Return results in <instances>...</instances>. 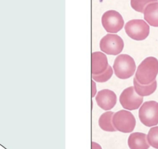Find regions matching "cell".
<instances>
[{
  "mask_svg": "<svg viewBox=\"0 0 158 149\" xmlns=\"http://www.w3.org/2000/svg\"><path fill=\"white\" fill-rule=\"evenodd\" d=\"M113 74L112 67L109 65L107 70L99 74H92V78L94 81L98 83H104L108 81Z\"/></svg>",
  "mask_w": 158,
  "mask_h": 149,
  "instance_id": "e0dca14e",
  "label": "cell"
},
{
  "mask_svg": "<svg viewBox=\"0 0 158 149\" xmlns=\"http://www.w3.org/2000/svg\"><path fill=\"white\" fill-rule=\"evenodd\" d=\"M144 18L149 25L158 27V2L149 4L144 10Z\"/></svg>",
  "mask_w": 158,
  "mask_h": 149,
  "instance_id": "7c38bea8",
  "label": "cell"
},
{
  "mask_svg": "<svg viewBox=\"0 0 158 149\" xmlns=\"http://www.w3.org/2000/svg\"><path fill=\"white\" fill-rule=\"evenodd\" d=\"M109 66L106 55L101 52H94L91 54L92 74H99L105 71Z\"/></svg>",
  "mask_w": 158,
  "mask_h": 149,
  "instance_id": "30bf717a",
  "label": "cell"
},
{
  "mask_svg": "<svg viewBox=\"0 0 158 149\" xmlns=\"http://www.w3.org/2000/svg\"><path fill=\"white\" fill-rule=\"evenodd\" d=\"M134 89L137 94L141 97L148 96L153 94L157 88V81L155 80L149 84H139L135 77L133 78Z\"/></svg>",
  "mask_w": 158,
  "mask_h": 149,
  "instance_id": "4fadbf2b",
  "label": "cell"
},
{
  "mask_svg": "<svg viewBox=\"0 0 158 149\" xmlns=\"http://www.w3.org/2000/svg\"><path fill=\"white\" fill-rule=\"evenodd\" d=\"M92 83V97H94L96 94V87L94 81L93 80Z\"/></svg>",
  "mask_w": 158,
  "mask_h": 149,
  "instance_id": "ac0fdd59",
  "label": "cell"
},
{
  "mask_svg": "<svg viewBox=\"0 0 158 149\" xmlns=\"http://www.w3.org/2000/svg\"><path fill=\"white\" fill-rule=\"evenodd\" d=\"M124 28L127 35L136 41L145 39L149 34V26L141 19L129 20L125 24Z\"/></svg>",
  "mask_w": 158,
  "mask_h": 149,
  "instance_id": "5b68a950",
  "label": "cell"
},
{
  "mask_svg": "<svg viewBox=\"0 0 158 149\" xmlns=\"http://www.w3.org/2000/svg\"><path fill=\"white\" fill-rule=\"evenodd\" d=\"M147 140L150 146L158 149V126L151 127L147 135Z\"/></svg>",
  "mask_w": 158,
  "mask_h": 149,
  "instance_id": "9a60e30c",
  "label": "cell"
},
{
  "mask_svg": "<svg viewBox=\"0 0 158 149\" xmlns=\"http://www.w3.org/2000/svg\"><path fill=\"white\" fill-rule=\"evenodd\" d=\"M112 111H106L102 113L98 120V124L101 129L107 132H115L117 130L113 126L112 119L114 115Z\"/></svg>",
  "mask_w": 158,
  "mask_h": 149,
  "instance_id": "5bb4252c",
  "label": "cell"
},
{
  "mask_svg": "<svg viewBox=\"0 0 158 149\" xmlns=\"http://www.w3.org/2000/svg\"><path fill=\"white\" fill-rule=\"evenodd\" d=\"M101 22L105 30L110 33L118 32L124 25L122 16L118 12L114 10H109L104 12L102 15Z\"/></svg>",
  "mask_w": 158,
  "mask_h": 149,
  "instance_id": "52a82bcc",
  "label": "cell"
},
{
  "mask_svg": "<svg viewBox=\"0 0 158 149\" xmlns=\"http://www.w3.org/2000/svg\"><path fill=\"white\" fill-rule=\"evenodd\" d=\"M91 149H102L100 145L97 143L96 142H92L91 143Z\"/></svg>",
  "mask_w": 158,
  "mask_h": 149,
  "instance_id": "d6986e66",
  "label": "cell"
},
{
  "mask_svg": "<svg viewBox=\"0 0 158 149\" xmlns=\"http://www.w3.org/2000/svg\"><path fill=\"white\" fill-rule=\"evenodd\" d=\"M95 100L101 108L104 110H110L116 104L117 96L111 90L102 89L98 92Z\"/></svg>",
  "mask_w": 158,
  "mask_h": 149,
  "instance_id": "9c48e42d",
  "label": "cell"
},
{
  "mask_svg": "<svg viewBox=\"0 0 158 149\" xmlns=\"http://www.w3.org/2000/svg\"><path fill=\"white\" fill-rule=\"evenodd\" d=\"M138 116L140 121L146 126L152 127L158 124V102L151 100L141 106Z\"/></svg>",
  "mask_w": 158,
  "mask_h": 149,
  "instance_id": "277c9868",
  "label": "cell"
},
{
  "mask_svg": "<svg viewBox=\"0 0 158 149\" xmlns=\"http://www.w3.org/2000/svg\"><path fill=\"white\" fill-rule=\"evenodd\" d=\"M119 101L122 107L128 110L138 109L143 101V97L136 94L134 87L125 89L121 93Z\"/></svg>",
  "mask_w": 158,
  "mask_h": 149,
  "instance_id": "ba28073f",
  "label": "cell"
},
{
  "mask_svg": "<svg viewBox=\"0 0 158 149\" xmlns=\"http://www.w3.org/2000/svg\"><path fill=\"white\" fill-rule=\"evenodd\" d=\"M112 122L117 131L123 133L132 132L136 125L135 118L133 114L123 110H119L114 114Z\"/></svg>",
  "mask_w": 158,
  "mask_h": 149,
  "instance_id": "3957f363",
  "label": "cell"
},
{
  "mask_svg": "<svg viewBox=\"0 0 158 149\" xmlns=\"http://www.w3.org/2000/svg\"><path fill=\"white\" fill-rule=\"evenodd\" d=\"M113 68L117 78L125 79L133 75L136 70V64L134 59L129 55L120 54L115 58Z\"/></svg>",
  "mask_w": 158,
  "mask_h": 149,
  "instance_id": "7a4b0ae2",
  "label": "cell"
},
{
  "mask_svg": "<svg viewBox=\"0 0 158 149\" xmlns=\"http://www.w3.org/2000/svg\"><path fill=\"white\" fill-rule=\"evenodd\" d=\"M157 2V0H131V7L136 11L143 13L146 7L151 2Z\"/></svg>",
  "mask_w": 158,
  "mask_h": 149,
  "instance_id": "2e32d148",
  "label": "cell"
},
{
  "mask_svg": "<svg viewBox=\"0 0 158 149\" xmlns=\"http://www.w3.org/2000/svg\"><path fill=\"white\" fill-rule=\"evenodd\" d=\"M128 145L130 149H148L149 144L146 134L142 132H133L128 139Z\"/></svg>",
  "mask_w": 158,
  "mask_h": 149,
  "instance_id": "8fae6325",
  "label": "cell"
},
{
  "mask_svg": "<svg viewBox=\"0 0 158 149\" xmlns=\"http://www.w3.org/2000/svg\"><path fill=\"white\" fill-rule=\"evenodd\" d=\"M158 74V60L154 57H148L138 65L135 73V78L141 84H149L156 80Z\"/></svg>",
  "mask_w": 158,
  "mask_h": 149,
  "instance_id": "6da1fadb",
  "label": "cell"
},
{
  "mask_svg": "<svg viewBox=\"0 0 158 149\" xmlns=\"http://www.w3.org/2000/svg\"><path fill=\"white\" fill-rule=\"evenodd\" d=\"M99 47L104 53L116 55L122 51L124 43L123 39L118 35L109 33L101 39Z\"/></svg>",
  "mask_w": 158,
  "mask_h": 149,
  "instance_id": "8992f818",
  "label": "cell"
}]
</instances>
